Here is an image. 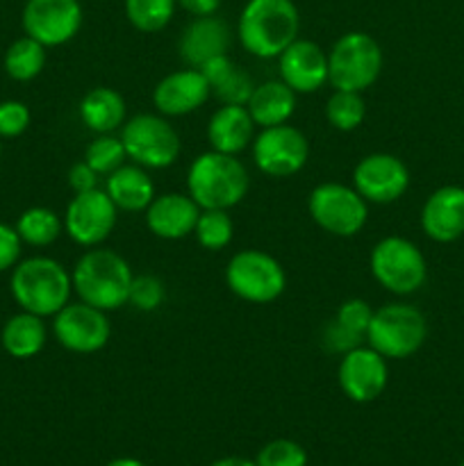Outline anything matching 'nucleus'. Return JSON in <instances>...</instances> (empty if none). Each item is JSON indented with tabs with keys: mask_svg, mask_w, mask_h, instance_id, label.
<instances>
[{
	"mask_svg": "<svg viewBox=\"0 0 464 466\" xmlns=\"http://www.w3.org/2000/svg\"><path fill=\"white\" fill-rule=\"evenodd\" d=\"M298 30L300 14L294 0H248L237 21L241 48L259 59H277L298 39Z\"/></svg>",
	"mask_w": 464,
	"mask_h": 466,
	"instance_id": "1",
	"label": "nucleus"
},
{
	"mask_svg": "<svg viewBox=\"0 0 464 466\" xmlns=\"http://www.w3.org/2000/svg\"><path fill=\"white\" fill-rule=\"evenodd\" d=\"M12 299L23 312L36 317H55L66 303H71L73 280L62 262L45 255L21 259L9 278Z\"/></svg>",
	"mask_w": 464,
	"mask_h": 466,
	"instance_id": "2",
	"label": "nucleus"
},
{
	"mask_svg": "<svg viewBox=\"0 0 464 466\" xmlns=\"http://www.w3.org/2000/svg\"><path fill=\"white\" fill-rule=\"evenodd\" d=\"M132 278L135 273L127 259L103 246L86 248L71 271L73 291L77 299L103 312H114L127 305Z\"/></svg>",
	"mask_w": 464,
	"mask_h": 466,
	"instance_id": "3",
	"label": "nucleus"
},
{
	"mask_svg": "<svg viewBox=\"0 0 464 466\" xmlns=\"http://www.w3.org/2000/svg\"><path fill=\"white\" fill-rule=\"evenodd\" d=\"M250 176L237 155L209 148L189 164L187 194L200 209H232L248 196Z\"/></svg>",
	"mask_w": 464,
	"mask_h": 466,
	"instance_id": "4",
	"label": "nucleus"
},
{
	"mask_svg": "<svg viewBox=\"0 0 464 466\" xmlns=\"http://www.w3.org/2000/svg\"><path fill=\"white\" fill-rule=\"evenodd\" d=\"M382 48L367 32H346L328 50V85L341 91H367L380 77Z\"/></svg>",
	"mask_w": 464,
	"mask_h": 466,
	"instance_id": "5",
	"label": "nucleus"
},
{
	"mask_svg": "<svg viewBox=\"0 0 464 466\" xmlns=\"http://www.w3.org/2000/svg\"><path fill=\"white\" fill-rule=\"evenodd\" d=\"M428 337V321L409 303H387L373 312L367 344L387 360H405L417 353Z\"/></svg>",
	"mask_w": 464,
	"mask_h": 466,
	"instance_id": "6",
	"label": "nucleus"
},
{
	"mask_svg": "<svg viewBox=\"0 0 464 466\" xmlns=\"http://www.w3.org/2000/svg\"><path fill=\"white\" fill-rule=\"evenodd\" d=\"M371 276L382 289L396 296H409L423 287L428 264L421 248L405 237H382L368 255Z\"/></svg>",
	"mask_w": 464,
	"mask_h": 466,
	"instance_id": "7",
	"label": "nucleus"
},
{
	"mask_svg": "<svg viewBox=\"0 0 464 466\" xmlns=\"http://www.w3.org/2000/svg\"><path fill=\"white\" fill-rule=\"evenodd\" d=\"M226 285L237 299L253 305H268L287 289V273L273 255L257 248L239 250L226 267Z\"/></svg>",
	"mask_w": 464,
	"mask_h": 466,
	"instance_id": "8",
	"label": "nucleus"
},
{
	"mask_svg": "<svg viewBox=\"0 0 464 466\" xmlns=\"http://www.w3.org/2000/svg\"><path fill=\"white\" fill-rule=\"evenodd\" d=\"M118 137L127 159L144 168H168L180 157V135L162 114H136L127 118Z\"/></svg>",
	"mask_w": 464,
	"mask_h": 466,
	"instance_id": "9",
	"label": "nucleus"
},
{
	"mask_svg": "<svg viewBox=\"0 0 464 466\" xmlns=\"http://www.w3.org/2000/svg\"><path fill=\"white\" fill-rule=\"evenodd\" d=\"M308 212L323 232L348 239L362 232L368 221V203L353 185L321 182L309 191Z\"/></svg>",
	"mask_w": 464,
	"mask_h": 466,
	"instance_id": "10",
	"label": "nucleus"
},
{
	"mask_svg": "<svg viewBox=\"0 0 464 466\" xmlns=\"http://www.w3.org/2000/svg\"><path fill=\"white\" fill-rule=\"evenodd\" d=\"M118 208L109 198L103 187L82 194H73L64 212V232L71 237L73 244L82 248H96L109 239L116 228Z\"/></svg>",
	"mask_w": 464,
	"mask_h": 466,
	"instance_id": "11",
	"label": "nucleus"
},
{
	"mask_svg": "<svg viewBox=\"0 0 464 466\" xmlns=\"http://www.w3.org/2000/svg\"><path fill=\"white\" fill-rule=\"evenodd\" d=\"M257 171L268 177H291L308 164L309 141L298 127L282 126L262 127L250 144Z\"/></svg>",
	"mask_w": 464,
	"mask_h": 466,
	"instance_id": "12",
	"label": "nucleus"
},
{
	"mask_svg": "<svg viewBox=\"0 0 464 466\" xmlns=\"http://www.w3.org/2000/svg\"><path fill=\"white\" fill-rule=\"evenodd\" d=\"M85 12L80 0H25L21 14L23 32L45 48H57L76 39Z\"/></svg>",
	"mask_w": 464,
	"mask_h": 466,
	"instance_id": "13",
	"label": "nucleus"
},
{
	"mask_svg": "<svg viewBox=\"0 0 464 466\" xmlns=\"http://www.w3.org/2000/svg\"><path fill=\"white\" fill-rule=\"evenodd\" d=\"M53 335L62 349L77 355L98 353L112 337L107 312L89 303H66L53 317Z\"/></svg>",
	"mask_w": 464,
	"mask_h": 466,
	"instance_id": "14",
	"label": "nucleus"
},
{
	"mask_svg": "<svg viewBox=\"0 0 464 466\" xmlns=\"http://www.w3.org/2000/svg\"><path fill=\"white\" fill-rule=\"evenodd\" d=\"M337 382L344 396L353 403L367 405L380 399L389 382V367L387 358L368 344L355 346L353 350L341 355L337 369Z\"/></svg>",
	"mask_w": 464,
	"mask_h": 466,
	"instance_id": "15",
	"label": "nucleus"
},
{
	"mask_svg": "<svg viewBox=\"0 0 464 466\" xmlns=\"http://www.w3.org/2000/svg\"><path fill=\"white\" fill-rule=\"evenodd\" d=\"M353 187L367 203H396L409 187V168L396 155L371 153L355 164Z\"/></svg>",
	"mask_w": 464,
	"mask_h": 466,
	"instance_id": "16",
	"label": "nucleus"
},
{
	"mask_svg": "<svg viewBox=\"0 0 464 466\" xmlns=\"http://www.w3.org/2000/svg\"><path fill=\"white\" fill-rule=\"evenodd\" d=\"M280 80L296 94H317L328 82V53L309 39H296L277 55Z\"/></svg>",
	"mask_w": 464,
	"mask_h": 466,
	"instance_id": "17",
	"label": "nucleus"
},
{
	"mask_svg": "<svg viewBox=\"0 0 464 466\" xmlns=\"http://www.w3.org/2000/svg\"><path fill=\"white\" fill-rule=\"evenodd\" d=\"M212 98V86L198 68H180L155 85L153 105L162 116H187Z\"/></svg>",
	"mask_w": 464,
	"mask_h": 466,
	"instance_id": "18",
	"label": "nucleus"
},
{
	"mask_svg": "<svg viewBox=\"0 0 464 466\" xmlns=\"http://www.w3.org/2000/svg\"><path fill=\"white\" fill-rule=\"evenodd\" d=\"M421 228L437 244L464 237V187L444 185L432 191L421 208Z\"/></svg>",
	"mask_w": 464,
	"mask_h": 466,
	"instance_id": "19",
	"label": "nucleus"
},
{
	"mask_svg": "<svg viewBox=\"0 0 464 466\" xmlns=\"http://www.w3.org/2000/svg\"><path fill=\"white\" fill-rule=\"evenodd\" d=\"M146 226L155 237L166 241L185 239L194 235L196 221H198L200 208L189 194H168L155 196L153 203L146 208Z\"/></svg>",
	"mask_w": 464,
	"mask_h": 466,
	"instance_id": "20",
	"label": "nucleus"
},
{
	"mask_svg": "<svg viewBox=\"0 0 464 466\" xmlns=\"http://www.w3.org/2000/svg\"><path fill=\"white\" fill-rule=\"evenodd\" d=\"M230 27L223 18L214 16H198L185 27L180 36V57L187 66L200 68L209 59L226 55L230 50Z\"/></svg>",
	"mask_w": 464,
	"mask_h": 466,
	"instance_id": "21",
	"label": "nucleus"
},
{
	"mask_svg": "<svg viewBox=\"0 0 464 466\" xmlns=\"http://www.w3.org/2000/svg\"><path fill=\"white\" fill-rule=\"evenodd\" d=\"M255 127L246 105H221L207 123L209 148L226 155L244 153L253 144Z\"/></svg>",
	"mask_w": 464,
	"mask_h": 466,
	"instance_id": "22",
	"label": "nucleus"
},
{
	"mask_svg": "<svg viewBox=\"0 0 464 466\" xmlns=\"http://www.w3.org/2000/svg\"><path fill=\"white\" fill-rule=\"evenodd\" d=\"M105 191H107L109 198L114 200V205L118 208V212H146L155 194V182L148 176V168L139 167V164L130 162L123 164L121 168H116L114 173H109L105 177Z\"/></svg>",
	"mask_w": 464,
	"mask_h": 466,
	"instance_id": "23",
	"label": "nucleus"
},
{
	"mask_svg": "<svg viewBox=\"0 0 464 466\" xmlns=\"http://www.w3.org/2000/svg\"><path fill=\"white\" fill-rule=\"evenodd\" d=\"M80 121L94 135H114L127 121L126 98L114 86H94L80 100Z\"/></svg>",
	"mask_w": 464,
	"mask_h": 466,
	"instance_id": "24",
	"label": "nucleus"
},
{
	"mask_svg": "<svg viewBox=\"0 0 464 466\" xmlns=\"http://www.w3.org/2000/svg\"><path fill=\"white\" fill-rule=\"evenodd\" d=\"M198 71L209 82L212 96L221 100V105H248L250 96L255 91V82L246 68L232 62L230 55L226 53L209 59Z\"/></svg>",
	"mask_w": 464,
	"mask_h": 466,
	"instance_id": "25",
	"label": "nucleus"
},
{
	"mask_svg": "<svg viewBox=\"0 0 464 466\" xmlns=\"http://www.w3.org/2000/svg\"><path fill=\"white\" fill-rule=\"evenodd\" d=\"M296 91L289 89L282 80H268L255 85L253 96L248 100V112L257 127H273L289 123L296 112Z\"/></svg>",
	"mask_w": 464,
	"mask_h": 466,
	"instance_id": "26",
	"label": "nucleus"
},
{
	"mask_svg": "<svg viewBox=\"0 0 464 466\" xmlns=\"http://www.w3.org/2000/svg\"><path fill=\"white\" fill-rule=\"evenodd\" d=\"M48 341V326L44 317H36L30 312H18L5 321L0 332V344L5 353L14 360H30L45 349Z\"/></svg>",
	"mask_w": 464,
	"mask_h": 466,
	"instance_id": "27",
	"label": "nucleus"
},
{
	"mask_svg": "<svg viewBox=\"0 0 464 466\" xmlns=\"http://www.w3.org/2000/svg\"><path fill=\"white\" fill-rule=\"evenodd\" d=\"M45 59H48V48L32 36L23 35L5 50L3 68L12 80L30 82L41 76V71L45 68Z\"/></svg>",
	"mask_w": 464,
	"mask_h": 466,
	"instance_id": "28",
	"label": "nucleus"
},
{
	"mask_svg": "<svg viewBox=\"0 0 464 466\" xmlns=\"http://www.w3.org/2000/svg\"><path fill=\"white\" fill-rule=\"evenodd\" d=\"M14 228L23 244L32 246V248H45L59 239V235L64 232V221L55 209L36 205V208H27L16 218Z\"/></svg>",
	"mask_w": 464,
	"mask_h": 466,
	"instance_id": "29",
	"label": "nucleus"
},
{
	"mask_svg": "<svg viewBox=\"0 0 464 466\" xmlns=\"http://www.w3.org/2000/svg\"><path fill=\"white\" fill-rule=\"evenodd\" d=\"M123 7L135 30L153 35L173 21L177 0H123Z\"/></svg>",
	"mask_w": 464,
	"mask_h": 466,
	"instance_id": "30",
	"label": "nucleus"
},
{
	"mask_svg": "<svg viewBox=\"0 0 464 466\" xmlns=\"http://www.w3.org/2000/svg\"><path fill=\"white\" fill-rule=\"evenodd\" d=\"M364 116H367V103L359 91L332 89V96L326 103V118L335 130H358L364 123Z\"/></svg>",
	"mask_w": 464,
	"mask_h": 466,
	"instance_id": "31",
	"label": "nucleus"
},
{
	"mask_svg": "<svg viewBox=\"0 0 464 466\" xmlns=\"http://www.w3.org/2000/svg\"><path fill=\"white\" fill-rule=\"evenodd\" d=\"M235 223L230 209H200L194 237L205 250H223L232 241Z\"/></svg>",
	"mask_w": 464,
	"mask_h": 466,
	"instance_id": "32",
	"label": "nucleus"
},
{
	"mask_svg": "<svg viewBox=\"0 0 464 466\" xmlns=\"http://www.w3.org/2000/svg\"><path fill=\"white\" fill-rule=\"evenodd\" d=\"M85 162L98 173L100 177H107L116 168L127 162L126 148H123L121 137L116 135H96V139L86 146Z\"/></svg>",
	"mask_w": 464,
	"mask_h": 466,
	"instance_id": "33",
	"label": "nucleus"
},
{
	"mask_svg": "<svg viewBox=\"0 0 464 466\" xmlns=\"http://www.w3.org/2000/svg\"><path fill=\"white\" fill-rule=\"evenodd\" d=\"M166 300V289L164 282L157 276H135L130 285V296H127V305L136 309V312H155Z\"/></svg>",
	"mask_w": 464,
	"mask_h": 466,
	"instance_id": "34",
	"label": "nucleus"
},
{
	"mask_svg": "<svg viewBox=\"0 0 464 466\" xmlns=\"http://www.w3.org/2000/svg\"><path fill=\"white\" fill-rule=\"evenodd\" d=\"M257 466H308V451L294 440H273L259 449Z\"/></svg>",
	"mask_w": 464,
	"mask_h": 466,
	"instance_id": "35",
	"label": "nucleus"
},
{
	"mask_svg": "<svg viewBox=\"0 0 464 466\" xmlns=\"http://www.w3.org/2000/svg\"><path fill=\"white\" fill-rule=\"evenodd\" d=\"M373 312H376V309H373L367 300L348 299L337 308V314L332 321H335L337 326L344 328V330H348L350 335L362 337L364 339L368 330V323H371L373 319Z\"/></svg>",
	"mask_w": 464,
	"mask_h": 466,
	"instance_id": "36",
	"label": "nucleus"
},
{
	"mask_svg": "<svg viewBox=\"0 0 464 466\" xmlns=\"http://www.w3.org/2000/svg\"><path fill=\"white\" fill-rule=\"evenodd\" d=\"M32 112L21 100L0 103V139H16L30 127Z\"/></svg>",
	"mask_w": 464,
	"mask_h": 466,
	"instance_id": "37",
	"label": "nucleus"
},
{
	"mask_svg": "<svg viewBox=\"0 0 464 466\" xmlns=\"http://www.w3.org/2000/svg\"><path fill=\"white\" fill-rule=\"evenodd\" d=\"M23 241L18 237L16 228L0 223V273L12 271L21 262Z\"/></svg>",
	"mask_w": 464,
	"mask_h": 466,
	"instance_id": "38",
	"label": "nucleus"
},
{
	"mask_svg": "<svg viewBox=\"0 0 464 466\" xmlns=\"http://www.w3.org/2000/svg\"><path fill=\"white\" fill-rule=\"evenodd\" d=\"M68 187L73 189V194H82V191L98 189L100 187V176L89 167V164L82 159V162H76L68 171Z\"/></svg>",
	"mask_w": 464,
	"mask_h": 466,
	"instance_id": "39",
	"label": "nucleus"
},
{
	"mask_svg": "<svg viewBox=\"0 0 464 466\" xmlns=\"http://www.w3.org/2000/svg\"><path fill=\"white\" fill-rule=\"evenodd\" d=\"M323 344L330 346V350H337V353H348V350H353L355 346H362V337H355L350 335L348 330H344L341 326H337L335 321L328 323L326 332H323Z\"/></svg>",
	"mask_w": 464,
	"mask_h": 466,
	"instance_id": "40",
	"label": "nucleus"
},
{
	"mask_svg": "<svg viewBox=\"0 0 464 466\" xmlns=\"http://www.w3.org/2000/svg\"><path fill=\"white\" fill-rule=\"evenodd\" d=\"M177 7H182L194 18L214 16L221 7V0H177Z\"/></svg>",
	"mask_w": 464,
	"mask_h": 466,
	"instance_id": "41",
	"label": "nucleus"
},
{
	"mask_svg": "<svg viewBox=\"0 0 464 466\" xmlns=\"http://www.w3.org/2000/svg\"><path fill=\"white\" fill-rule=\"evenodd\" d=\"M209 466H257V464L250 462V460H246V458H239V455H232V458L217 460V462H212Z\"/></svg>",
	"mask_w": 464,
	"mask_h": 466,
	"instance_id": "42",
	"label": "nucleus"
},
{
	"mask_svg": "<svg viewBox=\"0 0 464 466\" xmlns=\"http://www.w3.org/2000/svg\"><path fill=\"white\" fill-rule=\"evenodd\" d=\"M105 466H146V464L141 462V460H136V458H116V460H112V462H107Z\"/></svg>",
	"mask_w": 464,
	"mask_h": 466,
	"instance_id": "43",
	"label": "nucleus"
},
{
	"mask_svg": "<svg viewBox=\"0 0 464 466\" xmlns=\"http://www.w3.org/2000/svg\"><path fill=\"white\" fill-rule=\"evenodd\" d=\"M0 157H3V139H0Z\"/></svg>",
	"mask_w": 464,
	"mask_h": 466,
	"instance_id": "44",
	"label": "nucleus"
},
{
	"mask_svg": "<svg viewBox=\"0 0 464 466\" xmlns=\"http://www.w3.org/2000/svg\"><path fill=\"white\" fill-rule=\"evenodd\" d=\"M459 466H464V462H462V464H459Z\"/></svg>",
	"mask_w": 464,
	"mask_h": 466,
	"instance_id": "45",
	"label": "nucleus"
}]
</instances>
